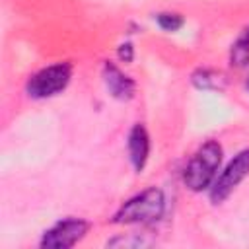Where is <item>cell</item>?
<instances>
[{
	"mask_svg": "<svg viewBox=\"0 0 249 249\" xmlns=\"http://www.w3.org/2000/svg\"><path fill=\"white\" fill-rule=\"evenodd\" d=\"M220 163H222V146L216 140L204 142L193 154V158L187 161V165L183 169L185 187L195 193L208 189L214 183V179L218 177Z\"/></svg>",
	"mask_w": 249,
	"mask_h": 249,
	"instance_id": "6da1fadb",
	"label": "cell"
},
{
	"mask_svg": "<svg viewBox=\"0 0 249 249\" xmlns=\"http://www.w3.org/2000/svg\"><path fill=\"white\" fill-rule=\"evenodd\" d=\"M165 210V198L163 193L156 187H150L126 202L115 212L113 222L115 224H152L161 218Z\"/></svg>",
	"mask_w": 249,
	"mask_h": 249,
	"instance_id": "7a4b0ae2",
	"label": "cell"
},
{
	"mask_svg": "<svg viewBox=\"0 0 249 249\" xmlns=\"http://www.w3.org/2000/svg\"><path fill=\"white\" fill-rule=\"evenodd\" d=\"M70 78H72V66L68 62H56L35 72L27 80L25 91L33 99H47L60 93L68 86Z\"/></svg>",
	"mask_w": 249,
	"mask_h": 249,
	"instance_id": "3957f363",
	"label": "cell"
},
{
	"mask_svg": "<svg viewBox=\"0 0 249 249\" xmlns=\"http://www.w3.org/2000/svg\"><path fill=\"white\" fill-rule=\"evenodd\" d=\"M247 173H249V148L237 152L224 167V171L214 179V183L210 185V200L214 204L226 200L231 195V191L247 177Z\"/></svg>",
	"mask_w": 249,
	"mask_h": 249,
	"instance_id": "277c9868",
	"label": "cell"
},
{
	"mask_svg": "<svg viewBox=\"0 0 249 249\" xmlns=\"http://www.w3.org/2000/svg\"><path fill=\"white\" fill-rule=\"evenodd\" d=\"M89 230V224L82 218H64L43 233L41 247L45 249H66L76 245Z\"/></svg>",
	"mask_w": 249,
	"mask_h": 249,
	"instance_id": "5b68a950",
	"label": "cell"
},
{
	"mask_svg": "<svg viewBox=\"0 0 249 249\" xmlns=\"http://www.w3.org/2000/svg\"><path fill=\"white\" fill-rule=\"evenodd\" d=\"M103 82H105L109 93L115 99L126 101V99H130L134 95V89H136L134 80L128 78L126 74H123L113 62H105L103 64Z\"/></svg>",
	"mask_w": 249,
	"mask_h": 249,
	"instance_id": "8992f818",
	"label": "cell"
},
{
	"mask_svg": "<svg viewBox=\"0 0 249 249\" xmlns=\"http://www.w3.org/2000/svg\"><path fill=\"white\" fill-rule=\"evenodd\" d=\"M128 158L130 163L134 167L136 173H140L148 161V154H150V136L146 132V128L138 123L130 128L128 132Z\"/></svg>",
	"mask_w": 249,
	"mask_h": 249,
	"instance_id": "52a82bcc",
	"label": "cell"
},
{
	"mask_svg": "<svg viewBox=\"0 0 249 249\" xmlns=\"http://www.w3.org/2000/svg\"><path fill=\"white\" fill-rule=\"evenodd\" d=\"M193 84L198 89H224L226 88V78L220 72L208 70V68H200L191 76Z\"/></svg>",
	"mask_w": 249,
	"mask_h": 249,
	"instance_id": "ba28073f",
	"label": "cell"
},
{
	"mask_svg": "<svg viewBox=\"0 0 249 249\" xmlns=\"http://www.w3.org/2000/svg\"><path fill=\"white\" fill-rule=\"evenodd\" d=\"M230 62L237 68L249 66V27L241 31V35L235 39L230 51Z\"/></svg>",
	"mask_w": 249,
	"mask_h": 249,
	"instance_id": "9c48e42d",
	"label": "cell"
},
{
	"mask_svg": "<svg viewBox=\"0 0 249 249\" xmlns=\"http://www.w3.org/2000/svg\"><path fill=\"white\" fill-rule=\"evenodd\" d=\"M156 21L158 25L163 29V31H177L181 25H183V18L179 14H169V12H161L156 16Z\"/></svg>",
	"mask_w": 249,
	"mask_h": 249,
	"instance_id": "30bf717a",
	"label": "cell"
},
{
	"mask_svg": "<svg viewBox=\"0 0 249 249\" xmlns=\"http://www.w3.org/2000/svg\"><path fill=\"white\" fill-rule=\"evenodd\" d=\"M119 56H121L124 62H130V60H132V45H130V43L121 45V49H119Z\"/></svg>",
	"mask_w": 249,
	"mask_h": 249,
	"instance_id": "8fae6325",
	"label": "cell"
},
{
	"mask_svg": "<svg viewBox=\"0 0 249 249\" xmlns=\"http://www.w3.org/2000/svg\"><path fill=\"white\" fill-rule=\"evenodd\" d=\"M247 89H249V80H247Z\"/></svg>",
	"mask_w": 249,
	"mask_h": 249,
	"instance_id": "7c38bea8",
	"label": "cell"
}]
</instances>
